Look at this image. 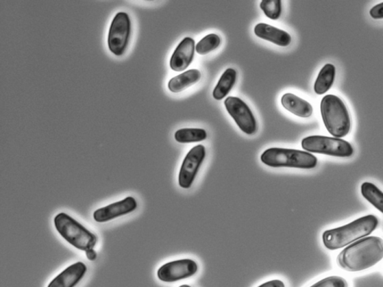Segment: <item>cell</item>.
<instances>
[{
	"mask_svg": "<svg viewBox=\"0 0 383 287\" xmlns=\"http://www.w3.org/2000/svg\"><path fill=\"white\" fill-rule=\"evenodd\" d=\"M221 38L217 34H209L203 37L195 46V51L200 55H206L218 48Z\"/></svg>",
	"mask_w": 383,
	"mask_h": 287,
	"instance_id": "44dd1931",
	"label": "cell"
},
{
	"mask_svg": "<svg viewBox=\"0 0 383 287\" xmlns=\"http://www.w3.org/2000/svg\"><path fill=\"white\" fill-rule=\"evenodd\" d=\"M378 225V219L373 215L361 217L345 226L325 231L323 234V245L330 251L345 248L370 235Z\"/></svg>",
	"mask_w": 383,
	"mask_h": 287,
	"instance_id": "7a4b0ae2",
	"label": "cell"
},
{
	"mask_svg": "<svg viewBox=\"0 0 383 287\" xmlns=\"http://www.w3.org/2000/svg\"><path fill=\"white\" fill-rule=\"evenodd\" d=\"M301 147L307 152L321 153L336 158H350L354 154L351 144L344 139L323 136L306 137L301 141Z\"/></svg>",
	"mask_w": 383,
	"mask_h": 287,
	"instance_id": "8992f818",
	"label": "cell"
},
{
	"mask_svg": "<svg viewBox=\"0 0 383 287\" xmlns=\"http://www.w3.org/2000/svg\"><path fill=\"white\" fill-rule=\"evenodd\" d=\"M258 287H285V285L280 280H273L267 282Z\"/></svg>",
	"mask_w": 383,
	"mask_h": 287,
	"instance_id": "d4e9b609",
	"label": "cell"
},
{
	"mask_svg": "<svg viewBox=\"0 0 383 287\" xmlns=\"http://www.w3.org/2000/svg\"><path fill=\"white\" fill-rule=\"evenodd\" d=\"M336 75V67L332 64H325L315 81L314 89L317 95L327 93L332 88Z\"/></svg>",
	"mask_w": 383,
	"mask_h": 287,
	"instance_id": "e0dca14e",
	"label": "cell"
},
{
	"mask_svg": "<svg viewBox=\"0 0 383 287\" xmlns=\"http://www.w3.org/2000/svg\"><path fill=\"white\" fill-rule=\"evenodd\" d=\"M237 71L234 69L227 68L225 70L214 90L213 96L215 100L222 101L230 94L236 81H237Z\"/></svg>",
	"mask_w": 383,
	"mask_h": 287,
	"instance_id": "ac0fdd59",
	"label": "cell"
},
{
	"mask_svg": "<svg viewBox=\"0 0 383 287\" xmlns=\"http://www.w3.org/2000/svg\"><path fill=\"white\" fill-rule=\"evenodd\" d=\"M383 259V239L368 236L350 244L337 258L338 266L347 272L356 273L378 264Z\"/></svg>",
	"mask_w": 383,
	"mask_h": 287,
	"instance_id": "6da1fadb",
	"label": "cell"
},
{
	"mask_svg": "<svg viewBox=\"0 0 383 287\" xmlns=\"http://www.w3.org/2000/svg\"><path fill=\"white\" fill-rule=\"evenodd\" d=\"M361 192L365 199L383 213V192L377 186L365 182L361 186Z\"/></svg>",
	"mask_w": 383,
	"mask_h": 287,
	"instance_id": "ffe728a7",
	"label": "cell"
},
{
	"mask_svg": "<svg viewBox=\"0 0 383 287\" xmlns=\"http://www.w3.org/2000/svg\"><path fill=\"white\" fill-rule=\"evenodd\" d=\"M260 8L268 18L273 21L278 20L282 14V1L280 0H263L260 2Z\"/></svg>",
	"mask_w": 383,
	"mask_h": 287,
	"instance_id": "7402d4cb",
	"label": "cell"
},
{
	"mask_svg": "<svg viewBox=\"0 0 383 287\" xmlns=\"http://www.w3.org/2000/svg\"><path fill=\"white\" fill-rule=\"evenodd\" d=\"M281 102L285 110L298 117L307 118L312 116V105L295 95L284 94L282 97Z\"/></svg>",
	"mask_w": 383,
	"mask_h": 287,
	"instance_id": "9a60e30c",
	"label": "cell"
},
{
	"mask_svg": "<svg viewBox=\"0 0 383 287\" xmlns=\"http://www.w3.org/2000/svg\"><path fill=\"white\" fill-rule=\"evenodd\" d=\"M370 15L373 19H383V3L373 6L370 11Z\"/></svg>",
	"mask_w": 383,
	"mask_h": 287,
	"instance_id": "cb8c5ba5",
	"label": "cell"
},
{
	"mask_svg": "<svg viewBox=\"0 0 383 287\" xmlns=\"http://www.w3.org/2000/svg\"><path fill=\"white\" fill-rule=\"evenodd\" d=\"M226 110L236 124L247 135H254L257 131V122L249 105L239 97H228L224 102Z\"/></svg>",
	"mask_w": 383,
	"mask_h": 287,
	"instance_id": "ba28073f",
	"label": "cell"
},
{
	"mask_svg": "<svg viewBox=\"0 0 383 287\" xmlns=\"http://www.w3.org/2000/svg\"><path fill=\"white\" fill-rule=\"evenodd\" d=\"M85 253L88 260L95 261L97 258V253L94 249L87 250Z\"/></svg>",
	"mask_w": 383,
	"mask_h": 287,
	"instance_id": "484cf974",
	"label": "cell"
},
{
	"mask_svg": "<svg viewBox=\"0 0 383 287\" xmlns=\"http://www.w3.org/2000/svg\"><path fill=\"white\" fill-rule=\"evenodd\" d=\"M179 287H191V286H189V285H187V284H184V285H182V286H179Z\"/></svg>",
	"mask_w": 383,
	"mask_h": 287,
	"instance_id": "4316f807",
	"label": "cell"
},
{
	"mask_svg": "<svg viewBox=\"0 0 383 287\" xmlns=\"http://www.w3.org/2000/svg\"><path fill=\"white\" fill-rule=\"evenodd\" d=\"M310 287H348V283L345 278L333 275L322 279Z\"/></svg>",
	"mask_w": 383,
	"mask_h": 287,
	"instance_id": "603a6c76",
	"label": "cell"
},
{
	"mask_svg": "<svg viewBox=\"0 0 383 287\" xmlns=\"http://www.w3.org/2000/svg\"><path fill=\"white\" fill-rule=\"evenodd\" d=\"M132 23L129 14L119 12L111 22L108 38L109 50L115 55H124L132 36Z\"/></svg>",
	"mask_w": 383,
	"mask_h": 287,
	"instance_id": "52a82bcc",
	"label": "cell"
},
{
	"mask_svg": "<svg viewBox=\"0 0 383 287\" xmlns=\"http://www.w3.org/2000/svg\"><path fill=\"white\" fill-rule=\"evenodd\" d=\"M206 157V147L199 145L186 154L178 176V184L183 188L192 186L203 160Z\"/></svg>",
	"mask_w": 383,
	"mask_h": 287,
	"instance_id": "9c48e42d",
	"label": "cell"
},
{
	"mask_svg": "<svg viewBox=\"0 0 383 287\" xmlns=\"http://www.w3.org/2000/svg\"><path fill=\"white\" fill-rule=\"evenodd\" d=\"M323 124L335 138L345 137L351 128V120L346 105L340 97L333 95L323 97L321 103Z\"/></svg>",
	"mask_w": 383,
	"mask_h": 287,
	"instance_id": "3957f363",
	"label": "cell"
},
{
	"mask_svg": "<svg viewBox=\"0 0 383 287\" xmlns=\"http://www.w3.org/2000/svg\"><path fill=\"white\" fill-rule=\"evenodd\" d=\"M254 32L258 38L280 47H288L291 43V36L287 32L264 23L257 24Z\"/></svg>",
	"mask_w": 383,
	"mask_h": 287,
	"instance_id": "5bb4252c",
	"label": "cell"
},
{
	"mask_svg": "<svg viewBox=\"0 0 383 287\" xmlns=\"http://www.w3.org/2000/svg\"><path fill=\"white\" fill-rule=\"evenodd\" d=\"M201 77L197 69H190L179 75L169 82L168 88L173 93L183 92L187 88L197 84Z\"/></svg>",
	"mask_w": 383,
	"mask_h": 287,
	"instance_id": "2e32d148",
	"label": "cell"
},
{
	"mask_svg": "<svg viewBox=\"0 0 383 287\" xmlns=\"http://www.w3.org/2000/svg\"><path fill=\"white\" fill-rule=\"evenodd\" d=\"M207 138L206 131L199 128H184L178 129L175 134V140L182 144L200 142Z\"/></svg>",
	"mask_w": 383,
	"mask_h": 287,
	"instance_id": "d6986e66",
	"label": "cell"
},
{
	"mask_svg": "<svg viewBox=\"0 0 383 287\" xmlns=\"http://www.w3.org/2000/svg\"><path fill=\"white\" fill-rule=\"evenodd\" d=\"M87 266L83 262H77L53 279L47 287H75L87 273Z\"/></svg>",
	"mask_w": 383,
	"mask_h": 287,
	"instance_id": "4fadbf2b",
	"label": "cell"
},
{
	"mask_svg": "<svg viewBox=\"0 0 383 287\" xmlns=\"http://www.w3.org/2000/svg\"><path fill=\"white\" fill-rule=\"evenodd\" d=\"M137 208L136 200L134 197L128 196L121 201L96 210L93 213V218L97 223H108L112 220L129 214Z\"/></svg>",
	"mask_w": 383,
	"mask_h": 287,
	"instance_id": "8fae6325",
	"label": "cell"
},
{
	"mask_svg": "<svg viewBox=\"0 0 383 287\" xmlns=\"http://www.w3.org/2000/svg\"><path fill=\"white\" fill-rule=\"evenodd\" d=\"M53 223L57 232L73 247L82 251L95 248L97 236L67 213L57 214Z\"/></svg>",
	"mask_w": 383,
	"mask_h": 287,
	"instance_id": "277c9868",
	"label": "cell"
},
{
	"mask_svg": "<svg viewBox=\"0 0 383 287\" xmlns=\"http://www.w3.org/2000/svg\"><path fill=\"white\" fill-rule=\"evenodd\" d=\"M195 40L190 37L184 38L177 45L170 60V68L181 72L190 66L195 55Z\"/></svg>",
	"mask_w": 383,
	"mask_h": 287,
	"instance_id": "7c38bea8",
	"label": "cell"
},
{
	"mask_svg": "<svg viewBox=\"0 0 383 287\" xmlns=\"http://www.w3.org/2000/svg\"><path fill=\"white\" fill-rule=\"evenodd\" d=\"M260 160L271 168L312 169L317 165V159L311 153L280 147L266 150L260 155Z\"/></svg>",
	"mask_w": 383,
	"mask_h": 287,
	"instance_id": "5b68a950",
	"label": "cell"
},
{
	"mask_svg": "<svg viewBox=\"0 0 383 287\" xmlns=\"http://www.w3.org/2000/svg\"><path fill=\"white\" fill-rule=\"evenodd\" d=\"M197 262L190 259L169 262L158 271L159 280L165 283H174L189 278L198 272Z\"/></svg>",
	"mask_w": 383,
	"mask_h": 287,
	"instance_id": "30bf717a",
	"label": "cell"
}]
</instances>
